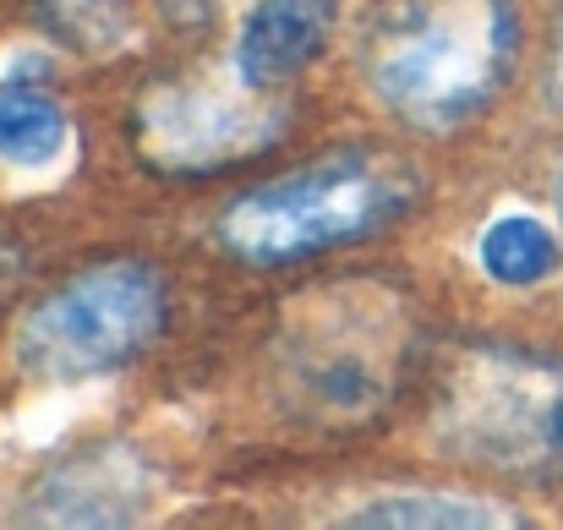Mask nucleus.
I'll return each instance as SVG.
<instances>
[{
	"label": "nucleus",
	"mask_w": 563,
	"mask_h": 530,
	"mask_svg": "<svg viewBox=\"0 0 563 530\" xmlns=\"http://www.w3.org/2000/svg\"><path fill=\"white\" fill-rule=\"evenodd\" d=\"M165 318H170L165 279L148 263H99L66 279L22 318L16 361L44 383L104 377L148 351Z\"/></svg>",
	"instance_id": "5"
},
{
	"label": "nucleus",
	"mask_w": 563,
	"mask_h": 530,
	"mask_svg": "<svg viewBox=\"0 0 563 530\" xmlns=\"http://www.w3.org/2000/svg\"><path fill=\"white\" fill-rule=\"evenodd\" d=\"M16 279V241L11 235H0V290Z\"/></svg>",
	"instance_id": "14"
},
{
	"label": "nucleus",
	"mask_w": 563,
	"mask_h": 530,
	"mask_svg": "<svg viewBox=\"0 0 563 530\" xmlns=\"http://www.w3.org/2000/svg\"><path fill=\"white\" fill-rule=\"evenodd\" d=\"M559 208H563V170H559Z\"/></svg>",
	"instance_id": "16"
},
{
	"label": "nucleus",
	"mask_w": 563,
	"mask_h": 530,
	"mask_svg": "<svg viewBox=\"0 0 563 530\" xmlns=\"http://www.w3.org/2000/svg\"><path fill=\"white\" fill-rule=\"evenodd\" d=\"M432 438L460 465L520 482L563 476V361L515 345H465L432 394Z\"/></svg>",
	"instance_id": "4"
},
{
	"label": "nucleus",
	"mask_w": 563,
	"mask_h": 530,
	"mask_svg": "<svg viewBox=\"0 0 563 530\" xmlns=\"http://www.w3.org/2000/svg\"><path fill=\"white\" fill-rule=\"evenodd\" d=\"M329 33H334V0H257L235 27L230 71L246 88L274 93L307 60L323 55Z\"/></svg>",
	"instance_id": "8"
},
{
	"label": "nucleus",
	"mask_w": 563,
	"mask_h": 530,
	"mask_svg": "<svg viewBox=\"0 0 563 530\" xmlns=\"http://www.w3.org/2000/svg\"><path fill=\"white\" fill-rule=\"evenodd\" d=\"M159 5H165V16H170V22H197L213 0H159Z\"/></svg>",
	"instance_id": "13"
},
{
	"label": "nucleus",
	"mask_w": 563,
	"mask_h": 530,
	"mask_svg": "<svg viewBox=\"0 0 563 530\" xmlns=\"http://www.w3.org/2000/svg\"><path fill=\"white\" fill-rule=\"evenodd\" d=\"M548 82H553V99L563 104V22H559V38H553V77Z\"/></svg>",
	"instance_id": "15"
},
{
	"label": "nucleus",
	"mask_w": 563,
	"mask_h": 530,
	"mask_svg": "<svg viewBox=\"0 0 563 530\" xmlns=\"http://www.w3.org/2000/svg\"><path fill=\"white\" fill-rule=\"evenodd\" d=\"M285 126L279 104H263V88H246L235 71L224 88L213 82H165L137 104V148L148 165L202 176L235 159H252Z\"/></svg>",
	"instance_id": "6"
},
{
	"label": "nucleus",
	"mask_w": 563,
	"mask_h": 530,
	"mask_svg": "<svg viewBox=\"0 0 563 530\" xmlns=\"http://www.w3.org/2000/svg\"><path fill=\"white\" fill-rule=\"evenodd\" d=\"M33 11L60 44H71L82 55H110L132 38L126 0H33Z\"/></svg>",
	"instance_id": "12"
},
{
	"label": "nucleus",
	"mask_w": 563,
	"mask_h": 530,
	"mask_svg": "<svg viewBox=\"0 0 563 530\" xmlns=\"http://www.w3.org/2000/svg\"><path fill=\"white\" fill-rule=\"evenodd\" d=\"M154 498V471L137 449L126 443H93L55 471L27 498V520L44 526H126L148 509Z\"/></svg>",
	"instance_id": "7"
},
{
	"label": "nucleus",
	"mask_w": 563,
	"mask_h": 530,
	"mask_svg": "<svg viewBox=\"0 0 563 530\" xmlns=\"http://www.w3.org/2000/svg\"><path fill=\"white\" fill-rule=\"evenodd\" d=\"M410 307L373 279H340L296 296L268 334L274 399L312 432L373 427L410 366Z\"/></svg>",
	"instance_id": "1"
},
{
	"label": "nucleus",
	"mask_w": 563,
	"mask_h": 530,
	"mask_svg": "<svg viewBox=\"0 0 563 530\" xmlns=\"http://www.w3.org/2000/svg\"><path fill=\"white\" fill-rule=\"evenodd\" d=\"M60 143H66V115H60L55 99L27 93V88L0 93V159L44 165V159L60 154Z\"/></svg>",
	"instance_id": "11"
},
{
	"label": "nucleus",
	"mask_w": 563,
	"mask_h": 530,
	"mask_svg": "<svg viewBox=\"0 0 563 530\" xmlns=\"http://www.w3.org/2000/svg\"><path fill=\"white\" fill-rule=\"evenodd\" d=\"M410 202H416V176L399 159L377 148H340L323 154L318 165H301L235 197L219 213L213 241L219 252L252 268H279V263H301L367 241L394 219H405Z\"/></svg>",
	"instance_id": "3"
},
{
	"label": "nucleus",
	"mask_w": 563,
	"mask_h": 530,
	"mask_svg": "<svg viewBox=\"0 0 563 530\" xmlns=\"http://www.w3.org/2000/svg\"><path fill=\"white\" fill-rule=\"evenodd\" d=\"M509 60V0H388L362 38V71L373 93L421 132L471 121L504 88Z\"/></svg>",
	"instance_id": "2"
},
{
	"label": "nucleus",
	"mask_w": 563,
	"mask_h": 530,
	"mask_svg": "<svg viewBox=\"0 0 563 530\" xmlns=\"http://www.w3.org/2000/svg\"><path fill=\"white\" fill-rule=\"evenodd\" d=\"M482 268L498 285H537L559 268V241L537 213H504L482 230Z\"/></svg>",
	"instance_id": "9"
},
{
	"label": "nucleus",
	"mask_w": 563,
	"mask_h": 530,
	"mask_svg": "<svg viewBox=\"0 0 563 530\" xmlns=\"http://www.w3.org/2000/svg\"><path fill=\"white\" fill-rule=\"evenodd\" d=\"M351 526H432V530H487V526H520L515 515L471 498H438V493H399V498H373L367 509L351 515Z\"/></svg>",
	"instance_id": "10"
}]
</instances>
